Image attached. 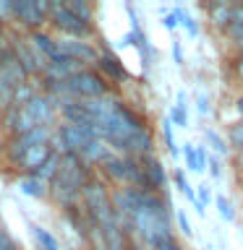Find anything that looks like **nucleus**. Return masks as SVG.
Returning <instances> with one entry per match:
<instances>
[{"instance_id": "f257e3e1", "label": "nucleus", "mask_w": 243, "mask_h": 250, "mask_svg": "<svg viewBox=\"0 0 243 250\" xmlns=\"http://www.w3.org/2000/svg\"><path fill=\"white\" fill-rule=\"evenodd\" d=\"M71 83H73V89H76V91L92 94V97H97V94L105 91V83H102L97 76H92V73H78V76L71 78Z\"/></svg>"}, {"instance_id": "f03ea898", "label": "nucleus", "mask_w": 243, "mask_h": 250, "mask_svg": "<svg viewBox=\"0 0 243 250\" xmlns=\"http://www.w3.org/2000/svg\"><path fill=\"white\" fill-rule=\"evenodd\" d=\"M170 123H175L178 128H186L188 125V109H186V94L183 91H178V102L170 109Z\"/></svg>"}, {"instance_id": "7ed1b4c3", "label": "nucleus", "mask_w": 243, "mask_h": 250, "mask_svg": "<svg viewBox=\"0 0 243 250\" xmlns=\"http://www.w3.org/2000/svg\"><path fill=\"white\" fill-rule=\"evenodd\" d=\"M172 13H175V19H178V23H180V26H183V29L188 31V37H196V34H199V26H196L194 16L188 13V11H183V8H175Z\"/></svg>"}, {"instance_id": "20e7f679", "label": "nucleus", "mask_w": 243, "mask_h": 250, "mask_svg": "<svg viewBox=\"0 0 243 250\" xmlns=\"http://www.w3.org/2000/svg\"><path fill=\"white\" fill-rule=\"evenodd\" d=\"M183 156H186V164L191 172H201L204 169V162L199 159V151L194 148V144H186L183 146Z\"/></svg>"}, {"instance_id": "39448f33", "label": "nucleus", "mask_w": 243, "mask_h": 250, "mask_svg": "<svg viewBox=\"0 0 243 250\" xmlns=\"http://www.w3.org/2000/svg\"><path fill=\"white\" fill-rule=\"evenodd\" d=\"M31 232H34V237H37V242L42 245V250H58V242H55V237L50 232H45L42 227H34L31 224Z\"/></svg>"}, {"instance_id": "423d86ee", "label": "nucleus", "mask_w": 243, "mask_h": 250, "mask_svg": "<svg viewBox=\"0 0 243 250\" xmlns=\"http://www.w3.org/2000/svg\"><path fill=\"white\" fill-rule=\"evenodd\" d=\"M162 136H165V146H168V151L172 156H178V146H175V136H172V123L170 117L168 120H162Z\"/></svg>"}, {"instance_id": "0eeeda50", "label": "nucleus", "mask_w": 243, "mask_h": 250, "mask_svg": "<svg viewBox=\"0 0 243 250\" xmlns=\"http://www.w3.org/2000/svg\"><path fill=\"white\" fill-rule=\"evenodd\" d=\"M204 138L212 144V148H215L217 154H227V144H225V138L219 136V133H215V130H204Z\"/></svg>"}, {"instance_id": "6e6552de", "label": "nucleus", "mask_w": 243, "mask_h": 250, "mask_svg": "<svg viewBox=\"0 0 243 250\" xmlns=\"http://www.w3.org/2000/svg\"><path fill=\"white\" fill-rule=\"evenodd\" d=\"M175 183H178V190L183 193L186 198H188V201H191L194 206H196V193H194V188L188 185V180H186V175H183V172H175Z\"/></svg>"}, {"instance_id": "1a4fd4ad", "label": "nucleus", "mask_w": 243, "mask_h": 250, "mask_svg": "<svg viewBox=\"0 0 243 250\" xmlns=\"http://www.w3.org/2000/svg\"><path fill=\"white\" fill-rule=\"evenodd\" d=\"M149 177H152V185H157V188H162L165 185V172H162V167H160V162L157 159H149Z\"/></svg>"}, {"instance_id": "9d476101", "label": "nucleus", "mask_w": 243, "mask_h": 250, "mask_svg": "<svg viewBox=\"0 0 243 250\" xmlns=\"http://www.w3.org/2000/svg\"><path fill=\"white\" fill-rule=\"evenodd\" d=\"M215 203H217V211H219V216H222L225 222H233L235 211H233V206H230V201H227L225 195H217V198H215Z\"/></svg>"}, {"instance_id": "9b49d317", "label": "nucleus", "mask_w": 243, "mask_h": 250, "mask_svg": "<svg viewBox=\"0 0 243 250\" xmlns=\"http://www.w3.org/2000/svg\"><path fill=\"white\" fill-rule=\"evenodd\" d=\"M230 141H233V146H238L243 151V123H238V125L230 128Z\"/></svg>"}, {"instance_id": "f8f14e48", "label": "nucleus", "mask_w": 243, "mask_h": 250, "mask_svg": "<svg viewBox=\"0 0 243 250\" xmlns=\"http://www.w3.org/2000/svg\"><path fill=\"white\" fill-rule=\"evenodd\" d=\"M209 201H212V188H209L207 183H204V185H199V198H196V203H199V206L204 208Z\"/></svg>"}, {"instance_id": "ddd939ff", "label": "nucleus", "mask_w": 243, "mask_h": 250, "mask_svg": "<svg viewBox=\"0 0 243 250\" xmlns=\"http://www.w3.org/2000/svg\"><path fill=\"white\" fill-rule=\"evenodd\" d=\"M227 34H230L238 44H243V23H230V26H227Z\"/></svg>"}, {"instance_id": "4468645a", "label": "nucleus", "mask_w": 243, "mask_h": 250, "mask_svg": "<svg viewBox=\"0 0 243 250\" xmlns=\"http://www.w3.org/2000/svg\"><path fill=\"white\" fill-rule=\"evenodd\" d=\"M105 68H107V70H113L118 78H123V76H125V70L118 65V60H113V58H105Z\"/></svg>"}, {"instance_id": "2eb2a0df", "label": "nucleus", "mask_w": 243, "mask_h": 250, "mask_svg": "<svg viewBox=\"0 0 243 250\" xmlns=\"http://www.w3.org/2000/svg\"><path fill=\"white\" fill-rule=\"evenodd\" d=\"M196 107H199V112L201 115H209V99L207 97H204V91H199V97H196Z\"/></svg>"}, {"instance_id": "dca6fc26", "label": "nucleus", "mask_w": 243, "mask_h": 250, "mask_svg": "<svg viewBox=\"0 0 243 250\" xmlns=\"http://www.w3.org/2000/svg\"><path fill=\"white\" fill-rule=\"evenodd\" d=\"M175 216H178V224H180V232H183V234H186V237H188V234H191V224H188V219H186V214H183V211H175Z\"/></svg>"}, {"instance_id": "f3484780", "label": "nucleus", "mask_w": 243, "mask_h": 250, "mask_svg": "<svg viewBox=\"0 0 243 250\" xmlns=\"http://www.w3.org/2000/svg\"><path fill=\"white\" fill-rule=\"evenodd\" d=\"M21 190L29 193V195H42V188H39L37 183H26V180L21 183Z\"/></svg>"}, {"instance_id": "a211bd4d", "label": "nucleus", "mask_w": 243, "mask_h": 250, "mask_svg": "<svg viewBox=\"0 0 243 250\" xmlns=\"http://www.w3.org/2000/svg\"><path fill=\"white\" fill-rule=\"evenodd\" d=\"M209 159V172H212V177H219L222 175V167H219V159L217 156H207Z\"/></svg>"}, {"instance_id": "6ab92c4d", "label": "nucleus", "mask_w": 243, "mask_h": 250, "mask_svg": "<svg viewBox=\"0 0 243 250\" xmlns=\"http://www.w3.org/2000/svg\"><path fill=\"white\" fill-rule=\"evenodd\" d=\"M66 50H68V52H76V55H81V58H92V52L86 50V47H81V44H68V42H66Z\"/></svg>"}, {"instance_id": "aec40b11", "label": "nucleus", "mask_w": 243, "mask_h": 250, "mask_svg": "<svg viewBox=\"0 0 243 250\" xmlns=\"http://www.w3.org/2000/svg\"><path fill=\"white\" fill-rule=\"evenodd\" d=\"M162 26H165V29H175V26H178L175 13H168V16H165V19H162Z\"/></svg>"}, {"instance_id": "412c9836", "label": "nucleus", "mask_w": 243, "mask_h": 250, "mask_svg": "<svg viewBox=\"0 0 243 250\" xmlns=\"http://www.w3.org/2000/svg\"><path fill=\"white\" fill-rule=\"evenodd\" d=\"M172 58H175L178 65L183 62V55H180V44H178V42H172Z\"/></svg>"}, {"instance_id": "4be33fe9", "label": "nucleus", "mask_w": 243, "mask_h": 250, "mask_svg": "<svg viewBox=\"0 0 243 250\" xmlns=\"http://www.w3.org/2000/svg\"><path fill=\"white\" fill-rule=\"evenodd\" d=\"M160 250H180V248L175 245V242H170V240H168V242H162V245H160Z\"/></svg>"}, {"instance_id": "5701e85b", "label": "nucleus", "mask_w": 243, "mask_h": 250, "mask_svg": "<svg viewBox=\"0 0 243 250\" xmlns=\"http://www.w3.org/2000/svg\"><path fill=\"white\" fill-rule=\"evenodd\" d=\"M238 112H243V99H238Z\"/></svg>"}, {"instance_id": "b1692460", "label": "nucleus", "mask_w": 243, "mask_h": 250, "mask_svg": "<svg viewBox=\"0 0 243 250\" xmlns=\"http://www.w3.org/2000/svg\"><path fill=\"white\" fill-rule=\"evenodd\" d=\"M241 164H243V151H241Z\"/></svg>"}]
</instances>
